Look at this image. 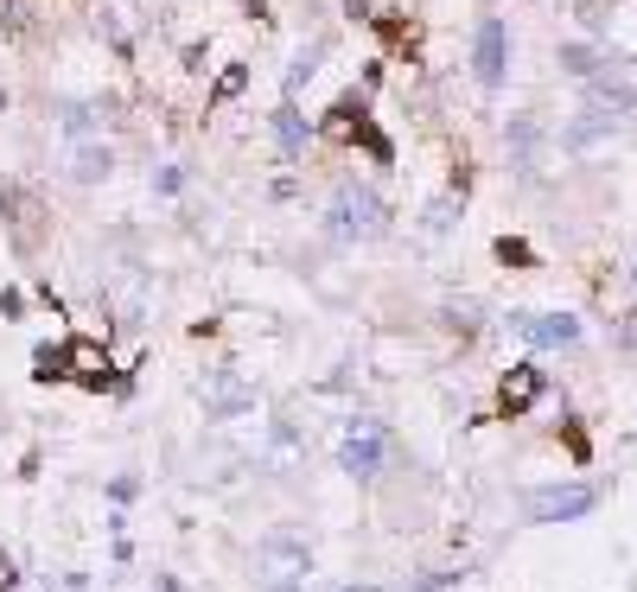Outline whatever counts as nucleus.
<instances>
[{
  "instance_id": "f03ea898",
  "label": "nucleus",
  "mask_w": 637,
  "mask_h": 592,
  "mask_svg": "<svg viewBox=\"0 0 637 592\" xmlns=\"http://www.w3.org/2000/svg\"><path fill=\"white\" fill-rule=\"evenodd\" d=\"M389 229V204L376 198L370 186H338L332 204H326V236L332 242H370Z\"/></svg>"
},
{
  "instance_id": "9d476101",
  "label": "nucleus",
  "mask_w": 637,
  "mask_h": 592,
  "mask_svg": "<svg viewBox=\"0 0 637 592\" xmlns=\"http://www.w3.org/2000/svg\"><path fill=\"white\" fill-rule=\"evenodd\" d=\"M103 109H109L103 96H64V103L51 109V128H58L64 141H76V147H83V141H96V134H103V121H109Z\"/></svg>"
},
{
  "instance_id": "6ab92c4d",
  "label": "nucleus",
  "mask_w": 637,
  "mask_h": 592,
  "mask_svg": "<svg viewBox=\"0 0 637 592\" xmlns=\"http://www.w3.org/2000/svg\"><path fill=\"white\" fill-rule=\"evenodd\" d=\"M459 211H465V198H459V191H447V198H434V204H427L421 229H427V236H447L452 223H459Z\"/></svg>"
},
{
  "instance_id": "423d86ee",
  "label": "nucleus",
  "mask_w": 637,
  "mask_h": 592,
  "mask_svg": "<svg viewBox=\"0 0 637 592\" xmlns=\"http://www.w3.org/2000/svg\"><path fill=\"white\" fill-rule=\"evenodd\" d=\"M256 567H268V573H319L312 542H306L294 522H274V529L256 535Z\"/></svg>"
},
{
  "instance_id": "9b49d317",
  "label": "nucleus",
  "mask_w": 637,
  "mask_h": 592,
  "mask_svg": "<svg viewBox=\"0 0 637 592\" xmlns=\"http://www.w3.org/2000/svg\"><path fill=\"white\" fill-rule=\"evenodd\" d=\"M580 90H587V109L612 115V121H625L637 109V83H625V76H612V71H600L593 83H580Z\"/></svg>"
},
{
  "instance_id": "bb28decb",
  "label": "nucleus",
  "mask_w": 637,
  "mask_h": 592,
  "mask_svg": "<svg viewBox=\"0 0 637 592\" xmlns=\"http://www.w3.org/2000/svg\"><path fill=\"white\" fill-rule=\"evenodd\" d=\"M497 261H517V268H529V249L517 242V236H504V242H497Z\"/></svg>"
},
{
  "instance_id": "cd10ccee",
  "label": "nucleus",
  "mask_w": 637,
  "mask_h": 592,
  "mask_svg": "<svg viewBox=\"0 0 637 592\" xmlns=\"http://www.w3.org/2000/svg\"><path fill=\"white\" fill-rule=\"evenodd\" d=\"M580 26H587V33H605V7H600V0H587V7H580Z\"/></svg>"
},
{
  "instance_id": "393cba45",
  "label": "nucleus",
  "mask_w": 637,
  "mask_h": 592,
  "mask_svg": "<svg viewBox=\"0 0 637 592\" xmlns=\"http://www.w3.org/2000/svg\"><path fill=\"white\" fill-rule=\"evenodd\" d=\"M0 319H26V294L20 287H0Z\"/></svg>"
},
{
  "instance_id": "aec40b11",
  "label": "nucleus",
  "mask_w": 637,
  "mask_h": 592,
  "mask_svg": "<svg viewBox=\"0 0 637 592\" xmlns=\"http://www.w3.org/2000/svg\"><path fill=\"white\" fill-rule=\"evenodd\" d=\"M562 71L574 76V83H593V76L605 71V64L593 58V51H587V45H562Z\"/></svg>"
},
{
  "instance_id": "1a4fd4ad",
  "label": "nucleus",
  "mask_w": 637,
  "mask_h": 592,
  "mask_svg": "<svg viewBox=\"0 0 637 592\" xmlns=\"http://www.w3.org/2000/svg\"><path fill=\"white\" fill-rule=\"evenodd\" d=\"M243 414H256V382H243L236 370H211L204 376V421H243Z\"/></svg>"
},
{
  "instance_id": "c85d7f7f",
  "label": "nucleus",
  "mask_w": 637,
  "mask_h": 592,
  "mask_svg": "<svg viewBox=\"0 0 637 592\" xmlns=\"http://www.w3.org/2000/svg\"><path fill=\"white\" fill-rule=\"evenodd\" d=\"M0 592H20V567H13L7 548H0Z\"/></svg>"
},
{
  "instance_id": "b1692460",
  "label": "nucleus",
  "mask_w": 637,
  "mask_h": 592,
  "mask_svg": "<svg viewBox=\"0 0 637 592\" xmlns=\"http://www.w3.org/2000/svg\"><path fill=\"white\" fill-rule=\"evenodd\" d=\"M134 497H141V478H128V472L109 478V504H134Z\"/></svg>"
},
{
  "instance_id": "6e6552de",
  "label": "nucleus",
  "mask_w": 637,
  "mask_h": 592,
  "mask_svg": "<svg viewBox=\"0 0 637 592\" xmlns=\"http://www.w3.org/2000/svg\"><path fill=\"white\" fill-rule=\"evenodd\" d=\"M504 325L523 338V344H535V351H562V344H580V332H587L574 312H510Z\"/></svg>"
},
{
  "instance_id": "7ed1b4c3",
  "label": "nucleus",
  "mask_w": 637,
  "mask_h": 592,
  "mask_svg": "<svg viewBox=\"0 0 637 592\" xmlns=\"http://www.w3.org/2000/svg\"><path fill=\"white\" fill-rule=\"evenodd\" d=\"M382 459H389V427L376 414H351L344 440H338V472L351 484H376L382 478Z\"/></svg>"
},
{
  "instance_id": "473e14b6",
  "label": "nucleus",
  "mask_w": 637,
  "mask_h": 592,
  "mask_svg": "<svg viewBox=\"0 0 637 592\" xmlns=\"http://www.w3.org/2000/svg\"><path fill=\"white\" fill-rule=\"evenodd\" d=\"M0 115H7V90H0Z\"/></svg>"
},
{
  "instance_id": "412c9836",
  "label": "nucleus",
  "mask_w": 637,
  "mask_h": 592,
  "mask_svg": "<svg viewBox=\"0 0 637 592\" xmlns=\"http://www.w3.org/2000/svg\"><path fill=\"white\" fill-rule=\"evenodd\" d=\"M243 83H249V71H243V64H229V71L217 76V90H211V109H217V103H229V96H243Z\"/></svg>"
},
{
  "instance_id": "4be33fe9",
  "label": "nucleus",
  "mask_w": 637,
  "mask_h": 592,
  "mask_svg": "<svg viewBox=\"0 0 637 592\" xmlns=\"http://www.w3.org/2000/svg\"><path fill=\"white\" fill-rule=\"evenodd\" d=\"M153 191H160V198H179V191H186V166H160V173H153Z\"/></svg>"
},
{
  "instance_id": "0eeeda50",
  "label": "nucleus",
  "mask_w": 637,
  "mask_h": 592,
  "mask_svg": "<svg viewBox=\"0 0 637 592\" xmlns=\"http://www.w3.org/2000/svg\"><path fill=\"white\" fill-rule=\"evenodd\" d=\"M0 217L13 229V249L20 256H33L38 242H45V204L26 186H0Z\"/></svg>"
},
{
  "instance_id": "4468645a",
  "label": "nucleus",
  "mask_w": 637,
  "mask_h": 592,
  "mask_svg": "<svg viewBox=\"0 0 637 592\" xmlns=\"http://www.w3.org/2000/svg\"><path fill=\"white\" fill-rule=\"evenodd\" d=\"M612 134H618V121L587 109V115H574V121L562 128V153H593L600 141H612Z\"/></svg>"
},
{
  "instance_id": "dca6fc26",
  "label": "nucleus",
  "mask_w": 637,
  "mask_h": 592,
  "mask_svg": "<svg viewBox=\"0 0 637 592\" xmlns=\"http://www.w3.org/2000/svg\"><path fill=\"white\" fill-rule=\"evenodd\" d=\"M268 452H274V465H300L306 459V434L294 414H274L268 421Z\"/></svg>"
},
{
  "instance_id": "f3484780",
  "label": "nucleus",
  "mask_w": 637,
  "mask_h": 592,
  "mask_svg": "<svg viewBox=\"0 0 637 592\" xmlns=\"http://www.w3.org/2000/svg\"><path fill=\"white\" fill-rule=\"evenodd\" d=\"M542 395V370L535 364H517V370L504 376V421H517V414H529V402Z\"/></svg>"
},
{
  "instance_id": "2eb2a0df",
  "label": "nucleus",
  "mask_w": 637,
  "mask_h": 592,
  "mask_svg": "<svg viewBox=\"0 0 637 592\" xmlns=\"http://www.w3.org/2000/svg\"><path fill=\"white\" fill-rule=\"evenodd\" d=\"M115 173V147L109 141H83V147L71 153V186H103Z\"/></svg>"
},
{
  "instance_id": "7c9ffc66",
  "label": "nucleus",
  "mask_w": 637,
  "mask_h": 592,
  "mask_svg": "<svg viewBox=\"0 0 637 592\" xmlns=\"http://www.w3.org/2000/svg\"><path fill=\"white\" fill-rule=\"evenodd\" d=\"M64 592H90V573H64Z\"/></svg>"
},
{
  "instance_id": "c756f323",
  "label": "nucleus",
  "mask_w": 637,
  "mask_h": 592,
  "mask_svg": "<svg viewBox=\"0 0 637 592\" xmlns=\"http://www.w3.org/2000/svg\"><path fill=\"white\" fill-rule=\"evenodd\" d=\"M344 20H357V26H370V20H376V7H370V0H344Z\"/></svg>"
},
{
  "instance_id": "72a5a7b5",
  "label": "nucleus",
  "mask_w": 637,
  "mask_h": 592,
  "mask_svg": "<svg viewBox=\"0 0 637 592\" xmlns=\"http://www.w3.org/2000/svg\"><path fill=\"white\" fill-rule=\"evenodd\" d=\"M632 287H637V268H632Z\"/></svg>"
},
{
  "instance_id": "a878e982",
  "label": "nucleus",
  "mask_w": 637,
  "mask_h": 592,
  "mask_svg": "<svg viewBox=\"0 0 637 592\" xmlns=\"http://www.w3.org/2000/svg\"><path fill=\"white\" fill-rule=\"evenodd\" d=\"M459 580H465V573H427V580H414L409 592H447V587H459Z\"/></svg>"
},
{
  "instance_id": "ddd939ff",
  "label": "nucleus",
  "mask_w": 637,
  "mask_h": 592,
  "mask_svg": "<svg viewBox=\"0 0 637 592\" xmlns=\"http://www.w3.org/2000/svg\"><path fill=\"white\" fill-rule=\"evenodd\" d=\"M268 121H274V141H281V159L294 166V159L306 153V141H312V121L300 115V103H281V109L268 115Z\"/></svg>"
},
{
  "instance_id": "39448f33",
  "label": "nucleus",
  "mask_w": 637,
  "mask_h": 592,
  "mask_svg": "<svg viewBox=\"0 0 637 592\" xmlns=\"http://www.w3.org/2000/svg\"><path fill=\"white\" fill-rule=\"evenodd\" d=\"M472 76H479V90H504L510 83V26L497 13H485L472 26Z\"/></svg>"
},
{
  "instance_id": "a211bd4d",
  "label": "nucleus",
  "mask_w": 637,
  "mask_h": 592,
  "mask_svg": "<svg viewBox=\"0 0 637 592\" xmlns=\"http://www.w3.org/2000/svg\"><path fill=\"white\" fill-rule=\"evenodd\" d=\"M319 64H326V38H306L300 51H294V64H287V83H281L287 96H281V103H294V96H300L306 83L319 76Z\"/></svg>"
},
{
  "instance_id": "5701e85b",
  "label": "nucleus",
  "mask_w": 637,
  "mask_h": 592,
  "mask_svg": "<svg viewBox=\"0 0 637 592\" xmlns=\"http://www.w3.org/2000/svg\"><path fill=\"white\" fill-rule=\"evenodd\" d=\"M0 33H26V0H0Z\"/></svg>"
},
{
  "instance_id": "f257e3e1",
  "label": "nucleus",
  "mask_w": 637,
  "mask_h": 592,
  "mask_svg": "<svg viewBox=\"0 0 637 592\" xmlns=\"http://www.w3.org/2000/svg\"><path fill=\"white\" fill-rule=\"evenodd\" d=\"M319 134H326V141H338V147H364V153L376 159V166H389V159H396V147H389V134L376 128L370 96H364V90H344L332 109H326Z\"/></svg>"
},
{
  "instance_id": "2f4dec72",
  "label": "nucleus",
  "mask_w": 637,
  "mask_h": 592,
  "mask_svg": "<svg viewBox=\"0 0 637 592\" xmlns=\"http://www.w3.org/2000/svg\"><path fill=\"white\" fill-rule=\"evenodd\" d=\"M338 592H382V587H338Z\"/></svg>"
},
{
  "instance_id": "f8f14e48",
  "label": "nucleus",
  "mask_w": 637,
  "mask_h": 592,
  "mask_svg": "<svg viewBox=\"0 0 637 592\" xmlns=\"http://www.w3.org/2000/svg\"><path fill=\"white\" fill-rule=\"evenodd\" d=\"M504 141H510V166L529 179L535 159H542V121H535V115H510V121H504Z\"/></svg>"
},
{
  "instance_id": "20e7f679",
  "label": "nucleus",
  "mask_w": 637,
  "mask_h": 592,
  "mask_svg": "<svg viewBox=\"0 0 637 592\" xmlns=\"http://www.w3.org/2000/svg\"><path fill=\"white\" fill-rule=\"evenodd\" d=\"M600 510L593 484H529L523 490V517L529 522H580Z\"/></svg>"
}]
</instances>
